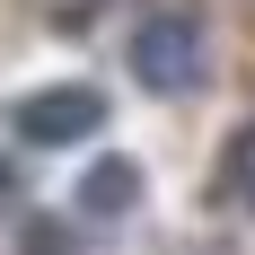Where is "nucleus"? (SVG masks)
I'll return each mask as SVG.
<instances>
[{
    "label": "nucleus",
    "instance_id": "nucleus-4",
    "mask_svg": "<svg viewBox=\"0 0 255 255\" xmlns=\"http://www.w3.org/2000/svg\"><path fill=\"white\" fill-rule=\"evenodd\" d=\"M220 203H238V211L255 220V124L238 132V141H229V158H220Z\"/></svg>",
    "mask_w": 255,
    "mask_h": 255
},
{
    "label": "nucleus",
    "instance_id": "nucleus-3",
    "mask_svg": "<svg viewBox=\"0 0 255 255\" xmlns=\"http://www.w3.org/2000/svg\"><path fill=\"white\" fill-rule=\"evenodd\" d=\"M132 203H141V167L132 158H97L88 167V185H79V220H132Z\"/></svg>",
    "mask_w": 255,
    "mask_h": 255
},
{
    "label": "nucleus",
    "instance_id": "nucleus-5",
    "mask_svg": "<svg viewBox=\"0 0 255 255\" xmlns=\"http://www.w3.org/2000/svg\"><path fill=\"white\" fill-rule=\"evenodd\" d=\"M0 203H9V158H0Z\"/></svg>",
    "mask_w": 255,
    "mask_h": 255
},
{
    "label": "nucleus",
    "instance_id": "nucleus-2",
    "mask_svg": "<svg viewBox=\"0 0 255 255\" xmlns=\"http://www.w3.org/2000/svg\"><path fill=\"white\" fill-rule=\"evenodd\" d=\"M9 132H18L26 150H71V141H88V132H106V97L97 88H35V97L9 106Z\"/></svg>",
    "mask_w": 255,
    "mask_h": 255
},
{
    "label": "nucleus",
    "instance_id": "nucleus-1",
    "mask_svg": "<svg viewBox=\"0 0 255 255\" xmlns=\"http://www.w3.org/2000/svg\"><path fill=\"white\" fill-rule=\"evenodd\" d=\"M132 79L150 97H194L203 88V26L185 9H158V18L132 26Z\"/></svg>",
    "mask_w": 255,
    "mask_h": 255
}]
</instances>
